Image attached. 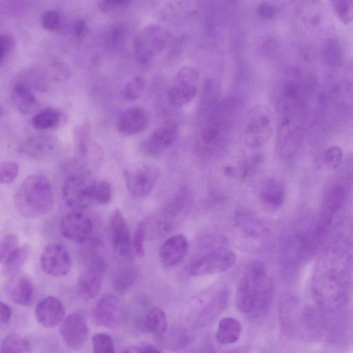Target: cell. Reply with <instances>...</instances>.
<instances>
[{"label": "cell", "instance_id": "50", "mask_svg": "<svg viewBox=\"0 0 353 353\" xmlns=\"http://www.w3.org/2000/svg\"><path fill=\"white\" fill-rule=\"evenodd\" d=\"M343 150L337 145H333L327 148L324 155V162L326 166L331 169L337 168L343 159Z\"/></svg>", "mask_w": 353, "mask_h": 353}, {"label": "cell", "instance_id": "20", "mask_svg": "<svg viewBox=\"0 0 353 353\" xmlns=\"http://www.w3.org/2000/svg\"><path fill=\"white\" fill-rule=\"evenodd\" d=\"M258 192L259 199L265 207L270 210H278L284 203L285 185L281 179L270 176L262 179Z\"/></svg>", "mask_w": 353, "mask_h": 353}, {"label": "cell", "instance_id": "21", "mask_svg": "<svg viewBox=\"0 0 353 353\" xmlns=\"http://www.w3.org/2000/svg\"><path fill=\"white\" fill-rule=\"evenodd\" d=\"M65 310L62 302L57 297L48 296L42 299L36 305L35 316L44 327L54 328L63 320Z\"/></svg>", "mask_w": 353, "mask_h": 353}, {"label": "cell", "instance_id": "56", "mask_svg": "<svg viewBox=\"0 0 353 353\" xmlns=\"http://www.w3.org/2000/svg\"><path fill=\"white\" fill-rule=\"evenodd\" d=\"M12 315L10 307L6 303L1 302V322L8 324L10 322Z\"/></svg>", "mask_w": 353, "mask_h": 353}, {"label": "cell", "instance_id": "17", "mask_svg": "<svg viewBox=\"0 0 353 353\" xmlns=\"http://www.w3.org/2000/svg\"><path fill=\"white\" fill-rule=\"evenodd\" d=\"M110 230L114 250L121 257L132 259L134 252L132 239L127 222L119 209H115L110 216Z\"/></svg>", "mask_w": 353, "mask_h": 353}, {"label": "cell", "instance_id": "54", "mask_svg": "<svg viewBox=\"0 0 353 353\" xmlns=\"http://www.w3.org/2000/svg\"><path fill=\"white\" fill-rule=\"evenodd\" d=\"M124 352H160L161 350L150 343H141L126 348Z\"/></svg>", "mask_w": 353, "mask_h": 353}, {"label": "cell", "instance_id": "24", "mask_svg": "<svg viewBox=\"0 0 353 353\" xmlns=\"http://www.w3.org/2000/svg\"><path fill=\"white\" fill-rule=\"evenodd\" d=\"M11 99L15 107L22 114H30L38 110L39 102L32 90L19 79L12 85Z\"/></svg>", "mask_w": 353, "mask_h": 353}, {"label": "cell", "instance_id": "8", "mask_svg": "<svg viewBox=\"0 0 353 353\" xmlns=\"http://www.w3.org/2000/svg\"><path fill=\"white\" fill-rule=\"evenodd\" d=\"M92 179L86 168L79 167L69 174L62 185V198L64 203L73 210H82L91 203L90 186Z\"/></svg>", "mask_w": 353, "mask_h": 353}, {"label": "cell", "instance_id": "48", "mask_svg": "<svg viewBox=\"0 0 353 353\" xmlns=\"http://www.w3.org/2000/svg\"><path fill=\"white\" fill-rule=\"evenodd\" d=\"M19 173V165L14 161L2 162L0 165V181L1 184L12 183Z\"/></svg>", "mask_w": 353, "mask_h": 353}, {"label": "cell", "instance_id": "19", "mask_svg": "<svg viewBox=\"0 0 353 353\" xmlns=\"http://www.w3.org/2000/svg\"><path fill=\"white\" fill-rule=\"evenodd\" d=\"M60 334L65 344L70 349L81 347L87 340L89 329L82 315L72 313L63 321Z\"/></svg>", "mask_w": 353, "mask_h": 353}, {"label": "cell", "instance_id": "3", "mask_svg": "<svg viewBox=\"0 0 353 353\" xmlns=\"http://www.w3.org/2000/svg\"><path fill=\"white\" fill-rule=\"evenodd\" d=\"M17 212L26 218H36L49 213L54 204L51 183L43 174H32L24 179L14 196Z\"/></svg>", "mask_w": 353, "mask_h": 353}, {"label": "cell", "instance_id": "11", "mask_svg": "<svg viewBox=\"0 0 353 353\" xmlns=\"http://www.w3.org/2000/svg\"><path fill=\"white\" fill-rule=\"evenodd\" d=\"M160 168L153 164H141L125 172V185L128 192L137 198L148 195L160 176Z\"/></svg>", "mask_w": 353, "mask_h": 353}, {"label": "cell", "instance_id": "41", "mask_svg": "<svg viewBox=\"0 0 353 353\" xmlns=\"http://www.w3.org/2000/svg\"><path fill=\"white\" fill-rule=\"evenodd\" d=\"M335 17L343 24L353 22V0H329Z\"/></svg>", "mask_w": 353, "mask_h": 353}, {"label": "cell", "instance_id": "12", "mask_svg": "<svg viewBox=\"0 0 353 353\" xmlns=\"http://www.w3.org/2000/svg\"><path fill=\"white\" fill-rule=\"evenodd\" d=\"M108 263L103 256L87 263L86 269L80 274L77 285L79 296L85 301H90L99 294Z\"/></svg>", "mask_w": 353, "mask_h": 353}, {"label": "cell", "instance_id": "6", "mask_svg": "<svg viewBox=\"0 0 353 353\" xmlns=\"http://www.w3.org/2000/svg\"><path fill=\"white\" fill-rule=\"evenodd\" d=\"M266 279V268L262 261H254L246 266L235 294L236 306L241 312H251L257 294Z\"/></svg>", "mask_w": 353, "mask_h": 353}, {"label": "cell", "instance_id": "15", "mask_svg": "<svg viewBox=\"0 0 353 353\" xmlns=\"http://www.w3.org/2000/svg\"><path fill=\"white\" fill-rule=\"evenodd\" d=\"M59 230L62 236L68 240L75 243H85L92 236L93 223L88 216L77 210L62 217Z\"/></svg>", "mask_w": 353, "mask_h": 353}, {"label": "cell", "instance_id": "7", "mask_svg": "<svg viewBox=\"0 0 353 353\" xmlns=\"http://www.w3.org/2000/svg\"><path fill=\"white\" fill-rule=\"evenodd\" d=\"M170 37L168 30L158 24L142 28L133 40V52L137 61L145 64L159 55L167 46Z\"/></svg>", "mask_w": 353, "mask_h": 353}, {"label": "cell", "instance_id": "52", "mask_svg": "<svg viewBox=\"0 0 353 353\" xmlns=\"http://www.w3.org/2000/svg\"><path fill=\"white\" fill-rule=\"evenodd\" d=\"M15 45V39L8 33L1 34L0 37V61L3 63L4 59L13 50Z\"/></svg>", "mask_w": 353, "mask_h": 353}, {"label": "cell", "instance_id": "46", "mask_svg": "<svg viewBox=\"0 0 353 353\" xmlns=\"http://www.w3.org/2000/svg\"><path fill=\"white\" fill-rule=\"evenodd\" d=\"M305 10L304 11V18L306 22L313 26L319 24L323 17L322 7L319 1L314 0H309L306 1L305 5Z\"/></svg>", "mask_w": 353, "mask_h": 353}, {"label": "cell", "instance_id": "1", "mask_svg": "<svg viewBox=\"0 0 353 353\" xmlns=\"http://www.w3.org/2000/svg\"><path fill=\"white\" fill-rule=\"evenodd\" d=\"M353 279V255L344 243L330 245L318 259L311 281L315 305L325 314H339L348 302Z\"/></svg>", "mask_w": 353, "mask_h": 353}, {"label": "cell", "instance_id": "40", "mask_svg": "<svg viewBox=\"0 0 353 353\" xmlns=\"http://www.w3.org/2000/svg\"><path fill=\"white\" fill-rule=\"evenodd\" d=\"M17 79L28 85L32 90L44 91L47 88V77L39 70L28 69L21 72Z\"/></svg>", "mask_w": 353, "mask_h": 353}, {"label": "cell", "instance_id": "18", "mask_svg": "<svg viewBox=\"0 0 353 353\" xmlns=\"http://www.w3.org/2000/svg\"><path fill=\"white\" fill-rule=\"evenodd\" d=\"M41 267L47 274L59 277L70 271L71 261L67 249L61 244L48 245L41 255Z\"/></svg>", "mask_w": 353, "mask_h": 353}, {"label": "cell", "instance_id": "44", "mask_svg": "<svg viewBox=\"0 0 353 353\" xmlns=\"http://www.w3.org/2000/svg\"><path fill=\"white\" fill-rule=\"evenodd\" d=\"M92 350L95 353L115 352L112 337L105 333H97L92 339Z\"/></svg>", "mask_w": 353, "mask_h": 353}, {"label": "cell", "instance_id": "28", "mask_svg": "<svg viewBox=\"0 0 353 353\" xmlns=\"http://www.w3.org/2000/svg\"><path fill=\"white\" fill-rule=\"evenodd\" d=\"M221 85L214 77H208L204 81L199 101V114L204 117L219 101Z\"/></svg>", "mask_w": 353, "mask_h": 353}, {"label": "cell", "instance_id": "5", "mask_svg": "<svg viewBox=\"0 0 353 353\" xmlns=\"http://www.w3.org/2000/svg\"><path fill=\"white\" fill-rule=\"evenodd\" d=\"M241 124L243 141L251 149L264 145L272 133L271 114L264 105L252 107L248 111Z\"/></svg>", "mask_w": 353, "mask_h": 353}, {"label": "cell", "instance_id": "35", "mask_svg": "<svg viewBox=\"0 0 353 353\" xmlns=\"http://www.w3.org/2000/svg\"><path fill=\"white\" fill-rule=\"evenodd\" d=\"M30 249L26 245L19 247L3 263V272L7 276L13 279L20 272L30 254Z\"/></svg>", "mask_w": 353, "mask_h": 353}, {"label": "cell", "instance_id": "47", "mask_svg": "<svg viewBox=\"0 0 353 353\" xmlns=\"http://www.w3.org/2000/svg\"><path fill=\"white\" fill-rule=\"evenodd\" d=\"M19 247L17 236L14 234H8L6 236L1 240L0 244L1 263H3Z\"/></svg>", "mask_w": 353, "mask_h": 353}, {"label": "cell", "instance_id": "14", "mask_svg": "<svg viewBox=\"0 0 353 353\" xmlns=\"http://www.w3.org/2000/svg\"><path fill=\"white\" fill-rule=\"evenodd\" d=\"M179 125L176 123H165L154 130L141 143L144 154L157 157L170 148L179 134Z\"/></svg>", "mask_w": 353, "mask_h": 353}, {"label": "cell", "instance_id": "37", "mask_svg": "<svg viewBox=\"0 0 353 353\" xmlns=\"http://www.w3.org/2000/svg\"><path fill=\"white\" fill-rule=\"evenodd\" d=\"M263 159L264 157L260 152L246 157L236 166V177L242 181L248 179L254 174Z\"/></svg>", "mask_w": 353, "mask_h": 353}, {"label": "cell", "instance_id": "27", "mask_svg": "<svg viewBox=\"0 0 353 353\" xmlns=\"http://www.w3.org/2000/svg\"><path fill=\"white\" fill-rule=\"evenodd\" d=\"M139 325L143 331L155 336H161L167 330V318L161 308L154 306L139 320Z\"/></svg>", "mask_w": 353, "mask_h": 353}, {"label": "cell", "instance_id": "32", "mask_svg": "<svg viewBox=\"0 0 353 353\" xmlns=\"http://www.w3.org/2000/svg\"><path fill=\"white\" fill-rule=\"evenodd\" d=\"M62 121V113L54 108H43L31 119L32 126L40 130H52L58 128Z\"/></svg>", "mask_w": 353, "mask_h": 353}, {"label": "cell", "instance_id": "36", "mask_svg": "<svg viewBox=\"0 0 353 353\" xmlns=\"http://www.w3.org/2000/svg\"><path fill=\"white\" fill-rule=\"evenodd\" d=\"M138 277L137 270L133 266H125L117 272L112 279L115 291L123 293L130 289Z\"/></svg>", "mask_w": 353, "mask_h": 353}, {"label": "cell", "instance_id": "29", "mask_svg": "<svg viewBox=\"0 0 353 353\" xmlns=\"http://www.w3.org/2000/svg\"><path fill=\"white\" fill-rule=\"evenodd\" d=\"M274 287L271 279L267 277L256 297L254 307L250 314L254 318L265 316L272 304Z\"/></svg>", "mask_w": 353, "mask_h": 353}, {"label": "cell", "instance_id": "45", "mask_svg": "<svg viewBox=\"0 0 353 353\" xmlns=\"http://www.w3.org/2000/svg\"><path fill=\"white\" fill-rule=\"evenodd\" d=\"M61 21L60 12L56 10H49L42 14L41 23L45 30L54 32L60 29Z\"/></svg>", "mask_w": 353, "mask_h": 353}, {"label": "cell", "instance_id": "49", "mask_svg": "<svg viewBox=\"0 0 353 353\" xmlns=\"http://www.w3.org/2000/svg\"><path fill=\"white\" fill-rule=\"evenodd\" d=\"M49 74L54 81H63L68 79L70 71L65 63L54 60L50 66Z\"/></svg>", "mask_w": 353, "mask_h": 353}, {"label": "cell", "instance_id": "30", "mask_svg": "<svg viewBox=\"0 0 353 353\" xmlns=\"http://www.w3.org/2000/svg\"><path fill=\"white\" fill-rule=\"evenodd\" d=\"M10 299L15 303L29 306L33 300V285L31 281L23 276L17 279L9 288Z\"/></svg>", "mask_w": 353, "mask_h": 353}, {"label": "cell", "instance_id": "38", "mask_svg": "<svg viewBox=\"0 0 353 353\" xmlns=\"http://www.w3.org/2000/svg\"><path fill=\"white\" fill-rule=\"evenodd\" d=\"M90 199L92 203L107 204L112 199V189L110 184L104 180H93L90 186Z\"/></svg>", "mask_w": 353, "mask_h": 353}, {"label": "cell", "instance_id": "4", "mask_svg": "<svg viewBox=\"0 0 353 353\" xmlns=\"http://www.w3.org/2000/svg\"><path fill=\"white\" fill-rule=\"evenodd\" d=\"M192 201L190 190L187 186H181L157 215L148 222L144 221L145 231L149 230L154 235L168 232L177 221L188 213Z\"/></svg>", "mask_w": 353, "mask_h": 353}, {"label": "cell", "instance_id": "2", "mask_svg": "<svg viewBox=\"0 0 353 353\" xmlns=\"http://www.w3.org/2000/svg\"><path fill=\"white\" fill-rule=\"evenodd\" d=\"M241 108V101L228 97L205 116L199 132L200 145L207 152H218L231 134Z\"/></svg>", "mask_w": 353, "mask_h": 353}, {"label": "cell", "instance_id": "13", "mask_svg": "<svg viewBox=\"0 0 353 353\" xmlns=\"http://www.w3.org/2000/svg\"><path fill=\"white\" fill-rule=\"evenodd\" d=\"M123 306L119 298L114 294H104L96 303L92 312L97 325L107 328L119 326L123 319Z\"/></svg>", "mask_w": 353, "mask_h": 353}, {"label": "cell", "instance_id": "25", "mask_svg": "<svg viewBox=\"0 0 353 353\" xmlns=\"http://www.w3.org/2000/svg\"><path fill=\"white\" fill-rule=\"evenodd\" d=\"M296 147V133L291 120L283 116L279 121L276 133V148L283 157L292 154Z\"/></svg>", "mask_w": 353, "mask_h": 353}, {"label": "cell", "instance_id": "55", "mask_svg": "<svg viewBox=\"0 0 353 353\" xmlns=\"http://www.w3.org/2000/svg\"><path fill=\"white\" fill-rule=\"evenodd\" d=\"M87 28L86 21L83 19H79L74 23L72 31L77 38H81L85 34Z\"/></svg>", "mask_w": 353, "mask_h": 353}, {"label": "cell", "instance_id": "39", "mask_svg": "<svg viewBox=\"0 0 353 353\" xmlns=\"http://www.w3.org/2000/svg\"><path fill=\"white\" fill-rule=\"evenodd\" d=\"M31 351L29 341L15 334L5 337L1 345V352L4 353H27Z\"/></svg>", "mask_w": 353, "mask_h": 353}, {"label": "cell", "instance_id": "16", "mask_svg": "<svg viewBox=\"0 0 353 353\" xmlns=\"http://www.w3.org/2000/svg\"><path fill=\"white\" fill-rule=\"evenodd\" d=\"M345 198V192L341 185L332 187L325 194L316 221L317 229L325 239L335 219L336 215L341 208Z\"/></svg>", "mask_w": 353, "mask_h": 353}, {"label": "cell", "instance_id": "53", "mask_svg": "<svg viewBox=\"0 0 353 353\" xmlns=\"http://www.w3.org/2000/svg\"><path fill=\"white\" fill-rule=\"evenodd\" d=\"M130 0H102L100 7L103 10H112L127 6Z\"/></svg>", "mask_w": 353, "mask_h": 353}, {"label": "cell", "instance_id": "57", "mask_svg": "<svg viewBox=\"0 0 353 353\" xmlns=\"http://www.w3.org/2000/svg\"><path fill=\"white\" fill-rule=\"evenodd\" d=\"M259 12L261 17L265 19H270L274 15L275 10L272 6L268 3H265L260 6L259 8Z\"/></svg>", "mask_w": 353, "mask_h": 353}, {"label": "cell", "instance_id": "51", "mask_svg": "<svg viewBox=\"0 0 353 353\" xmlns=\"http://www.w3.org/2000/svg\"><path fill=\"white\" fill-rule=\"evenodd\" d=\"M145 236V228L143 221L139 223L132 238L133 250L134 254L139 257H143L145 255L143 241Z\"/></svg>", "mask_w": 353, "mask_h": 353}, {"label": "cell", "instance_id": "43", "mask_svg": "<svg viewBox=\"0 0 353 353\" xmlns=\"http://www.w3.org/2000/svg\"><path fill=\"white\" fill-rule=\"evenodd\" d=\"M144 86L145 82L142 77L136 76L123 86L121 96L127 101H134L141 95Z\"/></svg>", "mask_w": 353, "mask_h": 353}, {"label": "cell", "instance_id": "31", "mask_svg": "<svg viewBox=\"0 0 353 353\" xmlns=\"http://www.w3.org/2000/svg\"><path fill=\"white\" fill-rule=\"evenodd\" d=\"M241 332L240 322L232 317H225L219 323L216 332V341L223 345L232 344L238 341Z\"/></svg>", "mask_w": 353, "mask_h": 353}, {"label": "cell", "instance_id": "22", "mask_svg": "<svg viewBox=\"0 0 353 353\" xmlns=\"http://www.w3.org/2000/svg\"><path fill=\"white\" fill-rule=\"evenodd\" d=\"M149 117L140 107H132L122 112L118 117L117 128L121 134L135 135L141 133L148 127Z\"/></svg>", "mask_w": 353, "mask_h": 353}, {"label": "cell", "instance_id": "42", "mask_svg": "<svg viewBox=\"0 0 353 353\" xmlns=\"http://www.w3.org/2000/svg\"><path fill=\"white\" fill-rule=\"evenodd\" d=\"M127 35V29L123 24H114L106 32L105 43L108 47L115 48L123 44Z\"/></svg>", "mask_w": 353, "mask_h": 353}, {"label": "cell", "instance_id": "23", "mask_svg": "<svg viewBox=\"0 0 353 353\" xmlns=\"http://www.w3.org/2000/svg\"><path fill=\"white\" fill-rule=\"evenodd\" d=\"M188 249V241L181 234H175L166 239L161 246L159 258L165 266L170 267L179 263L185 257Z\"/></svg>", "mask_w": 353, "mask_h": 353}, {"label": "cell", "instance_id": "10", "mask_svg": "<svg viewBox=\"0 0 353 353\" xmlns=\"http://www.w3.org/2000/svg\"><path fill=\"white\" fill-rule=\"evenodd\" d=\"M199 74L196 69L184 66L177 72L168 92L170 103L178 108L189 104L198 92Z\"/></svg>", "mask_w": 353, "mask_h": 353}, {"label": "cell", "instance_id": "33", "mask_svg": "<svg viewBox=\"0 0 353 353\" xmlns=\"http://www.w3.org/2000/svg\"><path fill=\"white\" fill-rule=\"evenodd\" d=\"M75 163L77 165L85 167L86 162L90 137V125L83 123L77 127L74 130Z\"/></svg>", "mask_w": 353, "mask_h": 353}, {"label": "cell", "instance_id": "34", "mask_svg": "<svg viewBox=\"0 0 353 353\" xmlns=\"http://www.w3.org/2000/svg\"><path fill=\"white\" fill-rule=\"evenodd\" d=\"M321 55L323 62L330 67H339L343 64L344 54L341 43L335 38L325 39L321 46Z\"/></svg>", "mask_w": 353, "mask_h": 353}, {"label": "cell", "instance_id": "26", "mask_svg": "<svg viewBox=\"0 0 353 353\" xmlns=\"http://www.w3.org/2000/svg\"><path fill=\"white\" fill-rule=\"evenodd\" d=\"M55 147V143L51 138L46 136H34L27 139L20 146V152L30 158L39 159L52 154Z\"/></svg>", "mask_w": 353, "mask_h": 353}, {"label": "cell", "instance_id": "9", "mask_svg": "<svg viewBox=\"0 0 353 353\" xmlns=\"http://www.w3.org/2000/svg\"><path fill=\"white\" fill-rule=\"evenodd\" d=\"M236 259L234 251L228 248L219 246L194 260L189 265L188 272L193 276L221 273L232 267Z\"/></svg>", "mask_w": 353, "mask_h": 353}]
</instances>
